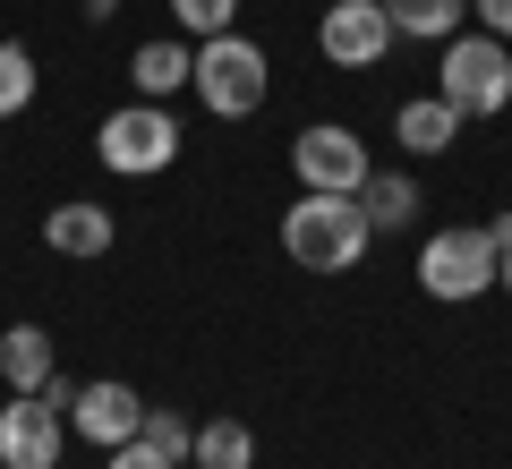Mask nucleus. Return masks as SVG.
<instances>
[{
  "mask_svg": "<svg viewBox=\"0 0 512 469\" xmlns=\"http://www.w3.org/2000/svg\"><path fill=\"white\" fill-rule=\"evenodd\" d=\"M367 214L359 197H333V188H299V205L282 214V248H291L299 273H350L367 256Z\"/></svg>",
  "mask_w": 512,
  "mask_h": 469,
  "instance_id": "1",
  "label": "nucleus"
},
{
  "mask_svg": "<svg viewBox=\"0 0 512 469\" xmlns=\"http://www.w3.org/2000/svg\"><path fill=\"white\" fill-rule=\"evenodd\" d=\"M188 94H197L214 120H248V111L274 94V60H265V43H256V35H239V26H231V35H205Z\"/></svg>",
  "mask_w": 512,
  "mask_h": 469,
  "instance_id": "2",
  "label": "nucleus"
},
{
  "mask_svg": "<svg viewBox=\"0 0 512 469\" xmlns=\"http://www.w3.org/2000/svg\"><path fill=\"white\" fill-rule=\"evenodd\" d=\"M436 94L461 111V120H495V111H512V43L453 35L444 60H436Z\"/></svg>",
  "mask_w": 512,
  "mask_h": 469,
  "instance_id": "3",
  "label": "nucleus"
},
{
  "mask_svg": "<svg viewBox=\"0 0 512 469\" xmlns=\"http://www.w3.org/2000/svg\"><path fill=\"white\" fill-rule=\"evenodd\" d=\"M94 154H103V171H120V180H163V171L180 163V120H171L163 103H120L94 128Z\"/></svg>",
  "mask_w": 512,
  "mask_h": 469,
  "instance_id": "4",
  "label": "nucleus"
},
{
  "mask_svg": "<svg viewBox=\"0 0 512 469\" xmlns=\"http://www.w3.org/2000/svg\"><path fill=\"white\" fill-rule=\"evenodd\" d=\"M495 265H504V248L487 239V222H461V231H436L419 248V290L444 307H470L495 290Z\"/></svg>",
  "mask_w": 512,
  "mask_h": 469,
  "instance_id": "5",
  "label": "nucleus"
},
{
  "mask_svg": "<svg viewBox=\"0 0 512 469\" xmlns=\"http://www.w3.org/2000/svg\"><path fill=\"white\" fill-rule=\"evenodd\" d=\"M291 171H299V188H333V197H359L367 188V137L359 128H342V120H308L291 137Z\"/></svg>",
  "mask_w": 512,
  "mask_h": 469,
  "instance_id": "6",
  "label": "nucleus"
},
{
  "mask_svg": "<svg viewBox=\"0 0 512 469\" xmlns=\"http://www.w3.org/2000/svg\"><path fill=\"white\" fill-rule=\"evenodd\" d=\"M60 444H69V410L43 393H9V410H0V469H60Z\"/></svg>",
  "mask_w": 512,
  "mask_h": 469,
  "instance_id": "7",
  "label": "nucleus"
},
{
  "mask_svg": "<svg viewBox=\"0 0 512 469\" xmlns=\"http://www.w3.org/2000/svg\"><path fill=\"white\" fill-rule=\"evenodd\" d=\"M316 52L333 69H376L393 52V18H384V0H325V18H316Z\"/></svg>",
  "mask_w": 512,
  "mask_h": 469,
  "instance_id": "8",
  "label": "nucleus"
},
{
  "mask_svg": "<svg viewBox=\"0 0 512 469\" xmlns=\"http://www.w3.org/2000/svg\"><path fill=\"white\" fill-rule=\"evenodd\" d=\"M137 427H146V401H137V384H120V376L77 384V401H69V435H86V444L120 452V444H137Z\"/></svg>",
  "mask_w": 512,
  "mask_h": 469,
  "instance_id": "9",
  "label": "nucleus"
},
{
  "mask_svg": "<svg viewBox=\"0 0 512 469\" xmlns=\"http://www.w3.org/2000/svg\"><path fill=\"white\" fill-rule=\"evenodd\" d=\"M111 239H120V222L94 197H60L52 214H43V248L52 256H111Z\"/></svg>",
  "mask_w": 512,
  "mask_h": 469,
  "instance_id": "10",
  "label": "nucleus"
},
{
  "mask_svg": "<svg viewBox=\"0 0 512 469\" xmlns=\"http://www.w3.org/2000/svg\"><path fill=\"white\" fill-rule=\"evenodd\" d=\"M128 77H137V103H171V94L197 77V52H188V35H163V43H137V60H128Z\"/></svg>",
  "mask_w": 512,
  "mask_h": 469,
  "instance_id": "11",
  "label": "nucleus"
},
{
  "mask_svg": "<svg viewBox=\"0 0 512 469\" xmlns=\"http://www.w3.org/2000/svg\"><path fill=\"white\" fill-rule=\"evenodd\" d=\"M52 376L60 367H52V333L43 325H9L0 333V384H9V393H43Z\"/></svg>",
  "mask_w": 512,
  "mask_h": 469,
  "instance_id": "12",
  "label": "nucleus"
},
{
  "mask_svg": "<svg viewBox=\"0 0 512 469\" xmlns=\"http://www.w3.org/2000/svg\"><path fill=\"white\" fill-rule=\"evenodd\" d=\"M419 180L410 171H367V188H359V214H367V231H410L419 222Z\"/></svg>",
  "mask_w": 512,
  "mask_h": 469,
  "instance_id": "13",
  "label": "nucleus"
},
{
  "mask_svg": "<svg viewBox=\"0 0 512 469\" xmlns=\"http://www.w3.org/2000/svg\"><path fill=\"white\" fill-rule=\"evenodd\" d=\"M393 137H402L410 154H444V145L461 137V111L444 103V94H419V103H402V111H393Z\"/></svg>",
  "mask_w": 512,
  "mask_h": 469,
  "instance_id": "14",
  "label": "nucleus"
},
{
  "mask_svg": "<svg viewBox=\"0 0 512 469\" xmlns=\"http://www.w3.org/2000/svg\"><path fill=\"white\" fill-rule=\"evenodd\" d=\"M384 18H393V35L453 43V35H461V18H470V0H384Z\"/></svg>",
  "mask_w": 512,
  "mask_h": 469,
  "instance_id": "15",
  "label": "nucleus"
},
{
  "mask_svg": "<svg viewBox=\"0 0 512 469\" xmlns=\"http://www.w3.org/2000/svg\"><path fill=\"white\" fill-rule=\"evenodd\" d=\"M188 461H197V469H256V435L239 427V418H205Z\"/></svg>",
  "mask_w": 512,
  "mask_h": 469,
  "instance_id": "16",
  "label": "nucleus"
},
{
  "mask_svg": "<svg viewBox=\"0 0 512 469\" xmlns=\"http://www.w3.org/2000/svg\"><path fill=\"white\" fill-rule=\"evenodd\" d=\"M35 86H43L35 52H26V43H0V120H18V111L35 103Z\"/></svg>",
  "mask_w": 512,
  "mask_h": 469,
  "instance_id": "17",
  "label": "nucleus"
},
{
  "mask_svg": "<svg viewBox=\"0 0 512 469\" xmlns=\"http://www.w3.org/2000/svg\"><path fill=\"white\" fill-rule=\"evenodd\" d=\"M137 435H146L163 461H180V469H188V452H197V427H188L180 410H146V427H137Z\"/></svg>",
  "mask_w": 512,
  "mask_h": 469,
  "instance_id": "18",
  "label": "nucleus"
},
{
  "mask_svg": "<svg viewBox=\"0 0 512 469\" xmlns=\"http://www.w3.org/2000/svg\"><path fill=\"white\" fill-rule=\"evenodd\" d=\"M171 18H180V35H231V18H239V0H171Z\"/></svg>",
  "mask_w": 512,
  "mask_h": 469,
  "instance_id": "19",
  "label": "nucleus"
},
{
  "mask_svg": "<svg viewBox=\"0 0 512 469\" xmlns=\"http://www.w3.org/2000/svg\"><path fill=\"white\" fill-rule=\"evenodd\" d=\"M470 18H478V35L512 43V0H470Z\"/></svg>",
  "mask_w": 512,
  "mask_h": 469,
  "instance_id": "20",
  "label": "nucleus"
},
{
  "mask_svg": "<svg viewBox=\"0 0 512 469\" xmlns=\"http://www.w3.org/2000/svg\"><path fill=\"white\" fill-rule=\"evenodd\" d=\"M111 469H180V461H163V452H154L146 435H137V444H120V452H111Z\"/></svg>",
  "mask_w": 512,
  "mask_h": 469,
  "instance_id": "21",
  "label": "nucleus"
},
{
  "mask_svg": "<svg viewBox=\"0 0 512 469\" xmlns=\"http://www.w3.org/2000/svg\"><path fill=\"white\" fill-rule=\"evenodd\" d=\"M111 9H120V0H86V26H111Z\"/></svg>",
  "mask_w": 512,
  "mask_h": 469,
  "instance_id": "22",
  "label": "nucleus"
},
{
  "mask_svg": "<svg viewBox=\"0 0 512 469\" xmlns=\"http://www.w3.org/2000/svg\"><path fill=\"white\" fill-rule=\"evenodd\" d=\"M487 239H495V248H512V214H495V222H487Z\"/></svg>",
  "mask_w": 512,
  "mask_h": 469,
  "instance_id": "23",
  "label": "nucleus"
},
{
  "mask_svg": "<svg viewBox=\"0 0 512 469\" xmlns=\"http://www.w3.org/2000/svg\"><path fill=\"white\" fill-rule=\"evenodd\" d=\"M495 290H504V299H512V248H504V265H495Z\"/></svg>",
  "mask_w": 512,
  "mask_h": 469,
  "instance_id": "24",
  "label": "nucleus"
}]
</instances>
